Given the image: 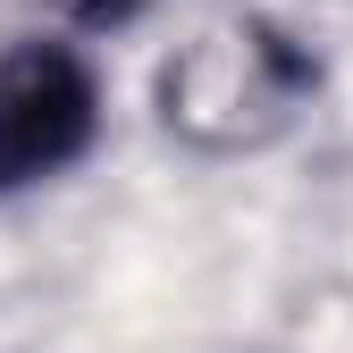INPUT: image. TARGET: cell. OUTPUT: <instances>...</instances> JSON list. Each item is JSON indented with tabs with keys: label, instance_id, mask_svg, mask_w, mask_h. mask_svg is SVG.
Segmentation results:
<instances>
[{
	"label": "cell",
	"instance_id": "cell-3",
	"mask_svg": "<svg viewBox=\"0 0 353 353\" xmlns=\"http://www.w3.org/2000/svg\"><path fill=\"white\" fill-rule=\"evenodd\" d=\"M51 9H59V17H76V26H126L143 0H51Z\"/></svg>",
	"mask_w": 353,
	"mask_h": 353
},
{
	"label": "cell",
	"instance_id": "cell-2",
	"mask_svg": "<svg viewBox=\"0 0 353 353\" xmlns=\"http://www.w3.org/2000/svg\"><path fill=\"white\" fill-rule=\"evenodd\" d=\"M101 135V84L76 42H9L0 51V194L51 185Z\"/></svg>",
	"mask_w": 353,
	"mask_h": 353
},
{
	"label": "cell",
	"instance_id": "cell-1",
	"mask_svg": "<svg viewBox=\"0 0 353 353\" xmlns=\"http://www.w3.org/2000/svg\"><path fill=\"white\" fill-rule=\"evenodd\" d=\"M312 93V51L294 34L261 26V17H236V26H210L194 34L185 51L168 59L160 76V118L176 135H194L210 152H236V143H261L303 110Z\"/></svg>",
	"mask_w": 353,
	"mask_h": 353
}]
</instances>
